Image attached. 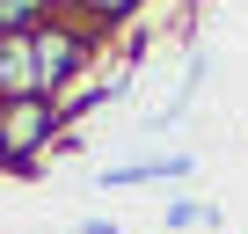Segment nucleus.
Instances as JSON below:
<instances>
[{"mask_svg": "<svg viewBox=\"0 0 248 234\" xmlns=\"http://www.w3.org/2000/svg\"><path fill=\"white\" fill-rule=\"evenodd\" d=\"M59 139H66V117H59L51 95L0 102V168H8V176H37Z\"/></svg>", "mask_w": 248, "mask_h": 234, "instance_id": "nucleus-1", "label": "nucleus"}, {"mask_svg": "<svg viewBox=\"0 0 248 234\" xmlns=\"http://www.w3.org/2000/svg\"><path fill=\"white\" fill-rule=\"evenodd\" d=\"M30 51H37V81H44V95H66V88L95 66V37H88L80 22H66V15H51L44 30H30Z\"/></svg>", "mask_w": 248, "mask_h": 234, "instance_id": "nucleus-2", "label": "nucleus"}, {"mask_svg": "<svg viewBox=\"0 0 248 234\" xmlns=\"http://www.w3.org/2000/svg\"><path fill=\"white\" fill-rule=\"evenodd\" d=\"M197 168V154H154V161H117V168H102V190H139V183H183Z\"/></svg>", "mask_w": 248, "mask_h": 234, "instance_id": "nucleus-3", "label": "nucleus"}, {"mask_svg": "<svg viewBox=\"0 0 248 234\" xmlns=\"http://www.w3.org/2000/svg\"><path fill=\"white\" fill-rule=\"evenodd\" d=\"M22 95H44L37 51H30V37H0V102H22Z\"/></svg>", "mask_w": 248, "mask_h": 234, "instance_id": "nucleus-4", "label": "nucleus"}, {"mask_svg": "<svg viewBox=\"0 0 248 234\" xmlns=\"http://www.w3.org/2000/svg\"><path fill=\"white\" fill-rule=\"evenodd\" d=\"M139 8H146V0H59V15H66V22H80L88 37H95V30H109V22H132Z\"/></svg>", "mask_w": 248, "mask_h": 234, "instance_id": "nucleus-5", "label": "nucleus"}, {"mask_svg": "<svg viewBox=\"0 0 248 234\" xmlns=\"http://www.w3.org/2000/svg\"><path fill=\"white\" fill-rule=\"evenodd\" d=\"M59 15V0H0V37H30Z\"/></svg>", "mask_w": 248, "mask_h": 234, "instance_id": "nucleus-6", "label": "nucleus"}, {"mask_svg": "<svg viewBox=\"0 0 248 234\" xmlns=\"http://www.w3.org/2000/svg\"><path fill=\"white\" fill-rule=\"evenodd\" d=\"M219 212L212 205H197V198H168V234H190V227H212Z\"/></svg>", "mask_w": 248, "mask_h": 234, "instance_id": "nucleus-7", "label": "nucleus"}, {"mask_svg": "<svg viewBox=\"0 0 248 234\" xmlns=\"http://www.w3.org/2000/svg\"><path fill=\"white\" fill-rule=\"evenodd\" d=\"M73 234H117V219H102V212H95V219H80Z\"/></svg>", "mask_w": 248, "mask_h": 234, "instance_id": "nucleus-8", "label": "nucleus"}]
</instances>
